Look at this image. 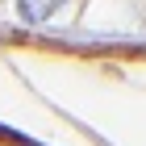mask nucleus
Wrapping results in <instances>:
<instances>
[{
    "label": "nucleus",
    "instance_id": "nucleus-1",
    "mask_svg": "<svg viewBox=\"0 0 146 146\" xmlns=\"http://www.w3.org/2000/svg\"><path fill=\"white\" fill-rule=\"evenodd\" d=\"M63 4H67V0H17V13H21L29 25H42V21H50Z\"/></svg>",
    "mask_w": 146,
    "mask_h": 146
}]
</instances>
